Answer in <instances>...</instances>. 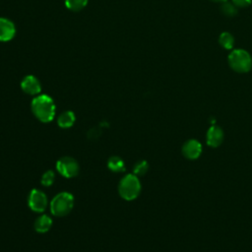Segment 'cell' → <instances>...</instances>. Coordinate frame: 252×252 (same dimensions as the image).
Wrapping results in <instances>:
<instances>
[{
	"label": "cell",
	"mask_w": 252,
	"mask_h": 252,
	"mask_svg": "<svg viewBox=\"0 0 252 252\" xmlns=\"http://www.w3.org/2000/svg\"><path fill=\"white\" fill-rule=\"evenodd\" d=\"M21 88L26 94L32 96L38 95L42 91V86L39 79L33 75H28L22 80Z\"/></svg>",
	"instance_id": "9c48e42d"
},
{
	"label": "cell",
	"mask_w": 252,
	"mask_h": 252,
	"mask_svg": "<svg viewBox=\"0 0 252 252\" xmlns=\"http://www.w3.org/2000/svg\"><path fill=\"white\" fill-rule=\"evenodd\" d=\"M224 141V132L223 130L216 126L213 125L207 132V143L210 147L213 148H217L219 147L221 144Z\"/></svg>",
	"instance_id": "30bf717a"
},
{
	"label": "cell",
	"mask_w": 252,
	"mask_h": 252,
	"mask_svg": "<svg viewBox=\"0 0 252 252\" xmlns=\"http://www.w3.org/2000/svg\"><path fill=\"white\" fill-rule=\"evenodd\" d=\"M219 42H220V45H221L224 49H226V50H231V49H233L234 44H235L234 37H233V35H232L230 33H228V32H225V33H223V34L220 35Z\"/></svg>",
	"instance_id": "9a60e30c"
},
{
	"label": "cell",
	"mask_w": 252,
	"mask_h": 252,
	"mask_svg": "<svg viewBox=\"0 0 252 252\" xmlns=\"http://www.w3.org/2000/svg\"><path fill=\"white\" fill-rule=\"evenodd\" d=\"M134 174L135 175H144L148 169H149V165L146 161H140L134 166Z\"/></svg>",
	"instance_id": "2e32d148"
},
{
	"label": "cell",
	"mask_w": 252,
	"mask_h": 252,
	"mask_svg": "<svg viewBox=\"0 0 252 252\" xmlns=\"http://www.w3.org/2000/svg\"><path fill=\"white\" fill-rule=\"evenodd\" d=\"M32 111L34 117L44 123L50 122L55 116V104L48 95H40L32 101Z\"/></svg>",
	"instance_id": "6da1fadb"
},
{
	"label": "cell",
	"mask_w": 252,
	"mask_h": 252,
	"mask_svg": "<svg viewBox=\"0 0 252 252\" xmlns=\"http://www.w3.org/2000/svg\"><path fill=\"white\" fill-rule=\"evenodd\" d=\"M52 226V220L49 217V216H41L34 223V230L40 234H45L50 231V229Z\"/></svg>",
	"instance_id": "8fae6325"
},
{
	"label": "cell",
	"mask_w": 252,
	"mask_h": 252,
	"mask_svg": "<svg viewBox=\"0 0 252 252\" xmlns=\"http://www.w3.org/2000/svg\"><path fill=\"white\" fill-rule=\"evenodd\" d=\"M55 179V174L52 170H48L46 171L43 176H42V185L44 186H50L53 185Z\"/></svg>",
	"instance_id": "e0dca14e"
},
{
	"label": "cell",
	"mask_w": 252,
	"mask_h": 252,
	"mask_svg": "<svg viewBox=\"0 0 252 252\" xmlns=\"http://www.w3.org/2000/svg\"><path fill=\"white\" fill-rule=\"evenodd\" d=\"M74 206V198L68 192L57 194L50 203V211L55 217H64Z\"/></svg>",
	"instance_id": "3957f363"
},
{
	"label": "cell",
	"mask_w": 252,
	"mask_h": 252,
	"mask_svg": "<svg viewBox=\"0 0 252 252\" xmlns=\"http://www.w3.org/2000/svg\"><path fill=\"white\" fill-rule=\"evenodd\" d=\"M118 190L123 199L127 201L136 199L141 192V184L138 176L135 174H127L121 179Z\"/></svg>",
	"instance_id": "7a4b0ae2"
},
{
	"label": "cell",
	"mask_w": 252,
	"mask_h": 252,
	"mask_svg": "<svg viewBox=\"0 0 252 252\" xmlns=\"http://www.w3.org/2000/svg\"><path fill=\"white\" fill-rule=\"evenodd\" d=\"M56 168L58 172L66 178H72L77 176L80 170L77 161L71 157H63L60 160H58L56 164Z\"/></svg>",
	"instance_id": "5b68a950"
},
{
	"label": "cell",
	"mask_w": 252,
	"mask_h": 252,
	"mask_svg": "<svg viewBox=\"0 0 252 252\" xmlns=\"http://www.w3.org/2000/svg\"><path fill=\"white\" fill-rule=\"evenodd\" d=\"M16 34L14 23L7 18H0V42H9Z\"/></svg>",
	"instance_id": "52a82bcc"
},
{
	"label": "cell",
	"mask_w": 252,
	"mask_h": 252,
	"mask_svg": "<svg viewBox=\"0 0 252 252\" xmlns=\"http://www.w3.org/2000/svg\"><path fill=\"white\" fill-rule=\"evenodd\" d=\"M88 4V0H65L66 7L74 12L81 11Z\"/></svg>",
	"instance_id": "5bb4252c"
},
{
	"label": "cell",
	"mask_w": 252,
	"mask_h": 252,
	"mask_svg": "<svg viewBox=\"0 0 252 252\" xmlns=\"http://www.w3.org/2000/svg\"><path fill=\"white\" fill-rule=\"evenodd\" d=\"M107 167L115 172H121L125 170V165L124 162L121 158L118 157V156H114L109 160V163H107Z\"/></svg>",
	"instance_id": "4fadbf2b"
},
{
	"label": "cell",
	"mask_w": 252,
	"mask_h": 252,
	"mask_svg": "<svg viewBox=\"0 0 252 252\" xmlns=\"http://www.w3.org/2000/svg\"><path fill=\"white\" fill-rule=\"evenodd\" d=\"M214 2H227V0H212Z\"/></svg>",
	"instance_id": "ffe728a7"
},
{
	"label": "cell",
	"mask_w": 252,
	"mask_h": 252,
	"mask_svg": "<svg viewBox=\"0 0 252 252\" xmlns=\"http://www.w3.org/2000/svg\"><path fill=\"white\" fill-rule=\"evenodd\" d=\"M233 2L237 7H247L251 4L252 0H233Z\"/></svg>",
	"instance_id": "d6986e66"
},
{
	"label": "cell",
	"mask_w": 252,
	"mask_h": 252,
	"mask_svg": "<svg viewBox=\"0 0 252 252\" xmlns=\"http://www.w3.org/2000/svg\"><path fill=\"white\" fill-rule=\"evenodd\" d=\"M75 119V115L70 111H67L59 116L57 123L61 128H69L74 124Z\"/></svg>",
	"instance_id": "7c38bea8"
},
{
	"label": "cell",
	"mask_w": 252,
	"mask_h": 252,
	"mask_svg": "<svg viewBox=\"0 0 252 252\" xmlns=\"http://www.w3.org/2000/svg\"><path fill=\"white\" fill-rule=\"evenodd\" d=\"M221 10L226 16H229V17H233L237 13L236 7L234 4H231L228 2H224L223 6L221 7Z\"/></svg>",
	"instance_id": "ac0fdd59"
},
{
	"label": "cell",
	"mask_w": 252,
	"mask_h": 252,
	"mask_svg": "<svg viewBox=\"0 0 252 252\" xmlns=\"http://www.w3.org/2000/svg\"><path fill=\"white\" fill-rule=\"evenodd\" d=\"M229 64L238 73H246L252 67V58L246 50H235L229 56Z\"/></svg>",
	"instance_id": "277c9868"
},
{
	"label": "cell",
	"mask_w": 252,
	"mask_h": 252,
	"mask_svg": "<svg viewBox=\"0 0 252 252\" xmlns=\"http://www.w3.org/2000/svg\"><path fill=\"white\" fill-rule=\"evenodd\" d=\"M28 202L30 208L37 213L44 212L48 206V198L46 194L39 189H34L31 191Z\"/></svg>",
	"instance_id": "8992f818"
},
{
	"label": "cell",
	"mask_w": 252,
	"mask_h": 252,
	"mask_svg": "<svg viewBox=\"0 0 252 252\" xmlns=\"http://www.w3.org/2000/svg\"><path fill=\"white\" fill-rule=\"evenodd\" d=\"M202 153V146L200 142L191 139L185 143L183 147V154L188 160H196Z\"/></svg>",
	"instance_id": "ba28073f"
}]
</instances>
